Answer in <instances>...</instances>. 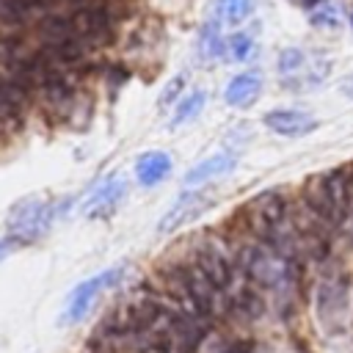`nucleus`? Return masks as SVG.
Masks as SVG:
<instances>
[{
  "instance_id": "obj_1",
  "label": "nucleus",
  "mask_w": 353,
  "mask_h": 353,
  "mask_svg": "<svg viewBox=\"0 0 353 353\" xmlns=\"http://www.w3.org/2000/svg\"><path fill=\"white\" fill-rule=\"evenodd\" d=\"M306 207L325 226H339L353 212V176L336 168L323 176H312L306 185Z\"/></svg>"
},
{
  "instance_id": "obj_2",
  "label": "nucleus",
  "mask_w": 353,
  "mask_h": 353,
  "mask_svg": "<svg viewBox=\"0 0 353 353\" xmlns=\"http://www.w3.org/2000/svg\"><path fill=\"white\" fill-rule=\"evenodd\" d=\"M243 273L262 290H273V292H284L295 284V262L292 256L281 254L279 248L268 245V243H256L240 251L237 256Z\"/></svg>"
},
{
  "instance_id": "obj_3",
  "label": "nucleus",
  "mask_w": 353,
  "mask_h": 353,
  "mask_svg": "<svg viewBox=\"0 0 353 353\" xmlns=\"http://www.w3.org/2000/svg\"><path fill=\"white\" fill-rule=\"evenodd\" d=\"M248 226L251 232L268 243V245H279L287 232H290V207H287V199L276 190H265L259 196H254V201L248 204Z\"/></svg>"
},
{
  "instance_id": "obj_4",
  "label": "nucleus",
  "mask_w": 353,
  "mask_h": 353,
  "mask_svg": "<svg viewBox=\"0 0 353 353\" xmlns=\"http://www.w3.org/2000/svg\"><path fill=\"white\" fill-rule=\"evenodd\" d=\"M121 276H124V265H113V268L99 270V273L88 276L85 281H80L66 295V303H63V312H61V323H80L97 306V301L121 281Z\"/></svg>"
},
{
  "instance_id": "obj_5",
  "label": "nucleus",
  "mask_w": 353,
  "mask_h": 353,
  "mask_svg": "<svg viewBox=\"0 0 353 353\" xmlns=\"http://www.w3.org/2000/svg\"><path fill=\"white\" fill-rule=\"evenodd\" d=\"M58 215V204L44 199H25L8 212V237L19 243L39 240Z\"/></svg>"
},
{
  "instance_id": "obj_6",
  "label": "nucleus",
  "mask_w": 353,
  "mask_h": 353,
  "mask_svg": "<svg viewBox=\"0 0 353 353\" xmlns=\"http://www.w3.org/2000/svg\"><path fill=\"white\" fill-rule=\"evenodd\" d=\"M279 74L290 88L306 91L328 77V61H320L303 50H284L279 55Z\"/></svg>"
},
{
  "instance_id": "obj_7",
  "label": "nucleus",
  "mask_w": 353,
  "mask_h": 353,
  "mask_svg": "<svg viewBox=\"0 0 353 353\" xmlns=\"http://www.w3.org/2000/svg\"><path fill=\"white\" fill-rule=\"evenodd\" d=\"M212 204V199H210V193L207 190H201V188H188L171 207H168V212L160 218V223H157V232H163V234H168V232H176L179 226H185V223H190V221H196L207 207Z\"/></svg>"
},
{
  "instance_id": "obj_8",
  "label": "nucleus",
  "mask_w": 353,
  "mask_h": 353,
  "mask_svg": "<svg viewBox=\"0 0 353 353\" xmlns=\"http://www.w3.org/2000/svg\"><path fill=\"white\" fill-rule=\"evenodd\" d=\"M262 124L276 135L303 138L317 127V119L306 110H298V108H276V110H268L262 116Z\"/></svg>"
},
{
  "instance_id": "obj_9",
  "label": "nucleus",
  "mask_w": 353,
  "mask_h": 353,
  "mask_svg": "<svg viewBox=\"0 0 353 353\" xmlns=\"http://www.w3.org/2000/svg\"><path fill=\"white\" fill-rule=\"evenodd\" d=\"M69 19H72V25L77 28V33L83 36V41H85L88 47H91V44H99V41H105V39H110V33H113V19H110L108 8L94 6V3L80 6Z\"/></svg>"
},
{
  "instance_id": "obj_10",
  "label": "nucleus",
  "mask_w": 353,
  "mask_h": 353,
  "mask_svg": "<svg viewBox=\"0 0 353 353\" xmlns=\"http://www.w3.org/2000/svg\"><path fill=\"white\" fill-rule=\"evenodd\" d=\"M234 168H237V154L234 152H218V154H212V157H207V160H201V163L188 168L185 188H204V185H210L215 179L229 176Z\"/></svg>"
},
{
  "instance_id": "obj_11",
  "label": "nucleus",
  "mask_w": 353,
  "mask_h": 353,
  "mask_svg": "<svg viewBox=\"0 0 353 353\" xmlns=\"http://www.w3.org/2000/svg\"><path fill=\"white\" fill-rule=\"evenodd\" d=\"M124 190H127V182H124L119 174H110L108 179H102V182L91 190V196H88L85 204H83V212H85L88 218L110 215V212L119 207V201L124 199Z\"/></svg>"
},
{
  "instance_id": "obj_12",
  "label": "nucleus",
  "mask_w": 353,
  "mask_h": 353,
  "mask_svg": "<svg viewBox=\"0 0 353 353\" xmlns=\"http://www.w3.org/2000/svg\"><path fill=\"white\" fill-rule=\"evenodd\" d=\"M259 97H262V74L259 72H240L223 88V99L232 108H251Z\"/></svg>"
},
{
  "instance_id": "obj_13",
  "label": "nucleus",
  "mask_w": 353,
  "mask_h": 353,
  "mask_svg": "<svg viewBox=\"0 0 353 353\" xmlns=\"http://www.w3.org/2000/svg\"><path fill=\"white\" fill-rule=\"evenodd\" d=\"M171 176V157L168 152H143L138 160H135V179L138 185L143 188H152V185H160Z\"/></svg>"
},
{
  "instance_id": "obj_14",
  "label": "nucleus",
  "mask_w": 353,
  "mask_h": 353,
  "mask_svg": "<svg viewBox=\"0 0 353 353\" xmlns=\"http://www.w3.org/2000/svg\"><path fill=\"white\" fill-rule=\"evenodd\" d=\"M254 14V0H215V19L221 25H240Z\"/></svg>"
},
{
  "instance_id": "obj_15",
  "label": "nucleus",
  "mask_w": 353,
  "mask_h": 353,
  "mask_svg": "<svg viewBox=\"0 0 353 353\" xmlns=\"http://www.w3.org/2000/svg\"><path fill=\"white\" fill-rule=\"evenodd\" d=\"M207 94L204 91H193L188 97H182L179 102H174V113H171V127H182L188 121H193L201 110H204Z\"/></svg>"
},
{
  "instance_id": "obj_16",
  "label": "nucleus",
  "mask_w": 353,
  "mask_h": 353,
  "mask_svg": "<svg viewBox=\"0 0 353 353\" xmlns=\"http://www.w3.org/2000/svg\"><path fill=\"white\" fill-rule=\"evenodd\" d=\"M223 52H226L232 61H248L251 52H254V39H251L248 33H234V36L226 39Z\"/></svg>"
},
{
  "instance_id": "obj_17",
  "label": "nucleus",
  "mask_w": 353,
  "mask_h": 353,
  "mask_svg": "<svg viewBox=\"0 0 353 353\" xmlns=\"http://www.w3.org/2000/svg\"><path fill=\"white\" fill-rule=\"evenodd\" d=\"M309 19H312V25H317V28H336V25H339V14H336V8H334L328 0L317 3L314 8H309Z\"/></svg>"
},
{
  "instance_id": "obj_18",
  "label": "nucleus",
  "mask_w": 353,
  "mask_h": 353,
  "mask_svg": "<svg viewBox=\"0 0 353 353\" xmlns=\"http://www.w3.org/2000/svg\"><path fill=\"white\" fill-rule=\"evenodd\" d=\"M201 52L207 55V58H212V55H221L223 52V44H226V39H221V33H218V22H212V25H207L204 28V33H201Z\"/></svg>"
},
{
  "instance_id": "obj_19",
  "label": "nucleus",
  "mask_w": 353,
  "mask_h": 353,
  "mask_svg": "<svg viewBox=\"0 0 353 353\" xmlns=\"http://www.w3.org/2000/svg\"><path fill=\"white\" fill-rule=\"evenodd\" d=\"M182 85H185V77H182V74L174 77V80H168V85H165V91H163V97H160V105H171V99L182 91Z\"/></svg>"
},
{
  "instance_id": "obj_20",
  "label": "nucleus",
  "mask_w": 353,
  "mask_h": 353,
  "mask_svg": "<svg viewBox=\"0 0 353 353\" xmlns=\"http://www.w3.org/2000/svg\"><path fill=\"white\" fill-rule=\"evenodd\" d=\"M226 353H251V345H248V342H245V345H243V342H234V345H229Z\"/></svg>"
},
{
  "instance_id": "obj_21",
  "label": "nucleus",
  "mask_w": 353,
  "mask_h": 353,
  "mask_svg": "<svg viewBox=\"0 0 353 353\" xmlns=\"http://www.w3.org/2000/svg\"><path fill=\"white\" fill-rule=\"evenodd\" d=\"M342 94H347V97L353 99V74H347V77L342 80Z\"/></svg>"
},
{
  "instance_id": "obj_22",
  "label": "nucleus",
  "mask_w": 353,
  "mask_h": 353,
  "mask_svg": "<svg viewBox=\"0 0 353 353\" xmlns=\"http://www.w3.org/2000/svg\"><path fill=\"white\" fill-rule=\"evenodd\" d=\"M8 248H11V237H8V240H0V259L8 254Z\"/></svg>"
},
{
  "instance_id": "obj_23",
  "label": "nucleus",
  "mask_w": 353,
  "mask_h": 353,
  "mask_svg": "<svg viewBox=\"0 0 353 353\" xmlns=\"http://www.w3.org/2000/svg\"><path fill=\"white\" fill-rule=\"evenodd\" d=\"M301 3H303V6H309V8H314V6H317V3H323V0H301Z\"/></svg>"
},
{
  "instance_id": "obj_24",
  "label": "nucleus",
  "mask_w": 353,
  "mask_h": 353,
  "mask_svg": "<svg viewBox=\"0 0 353 353\" xmlns=\"http://www.w3.org/2000/svg\"><path fill=\"white\" fill-rule=\"evenodd\" d=\"M347 22H350V28H353V6H350V11H347Z\"/></svg>"
}]
</instances>
